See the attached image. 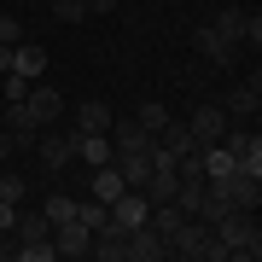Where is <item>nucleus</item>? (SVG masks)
I'll return each mask as SVG.
<instances>
[{
  "instance_id": "nucleus-1",
  "label": "nucleus",
  "mask_w": 262,
  "mask_h": 262,
  "mask_svg": "<svg viewBox=\"0 0 262 262\" xmlns=\"http://www.w3.org/2000/svg\"><path fill=\"white\" fill-rule=\"evenodd\" d=\"M215 239L227 245L233 262H256L262 256V222H256V210H227L222 222H215Z\"/></svg>"
},
{
  "instance_id": "nucleus-2",
  "label": "nucleus",
  "mask_w": 262,
  "mask_h": 262,
  "mask_svg": "<svg viewBox=\"0 0 262 262\" xmlns=\"http://www.w3.org/2000/svg\"><path fill=\"white\" fill-rule=\"evenodd\" d=\"M215 146L233 151V169H251V175H262V134H256V122H227V134H222Z\"/></svg>"
},
{
  "instance_id": "nucleus-3",
  "label": "nucleus",
  "mask_w": 262,
  "mask_h": 262,
  "mask_svg": "<svg viewBox=\"0 0 262 262\" xmlns=\"http://www.w3.org/2000/svg\"><path fill=\"white\" fill-rule=\"evenodd\" d=\"M29 151L41 158V169H47V175H58V169H64V163L76 158V128H70V134H53V128H41Z\"/></svg>"
},
{
  "instance_id": "nucleus-4",
  "label": "nucleus",
  "mask_w": 262,
  "mask_h": 262,
  "mask_svg": "<svg viewBox=\"0 0 262 262\" xmlns=\"http://www.w3.org/2000/svg\"><path fill=\"white\" fill-rule=\"evenodd\" d=\"M122 245H128V262H158V256H169V239H163L151 222L128 227V233H122Z\"/></svg>"
},
{
  "instance_id": "nucleus-5",
  "label": "nucleus",
  "mask_w": 262,
  "mask_h": 262,
  "mask_svg": "<svg viewBox=\"0 0 262 262\" xmlns=\"http://www.w3.org/2000/svg\"><path fill=\"white\" fill-rule=\"evenodd\" d=\"M24 105H29V117H35L41 128H53V122L64 117V94H58V88H47V82H29Z\"/></svg>"
},
{
  "instance_id": "nucleus-6",
  "label": "nucleus",
  "mask_w": 262,
  "mask_h": 262,
  "mask_svg": "<svg viewBox=\"0 0 262 262\" xmlns=\"http://www.w3.org/2000/svg\"><path fill=\"white\" fill-rule=\"evenodd\" d=\"M192 47H198V58H204V64H233V58H239V47H233V41H227L215 24H198Z\"/></svg>"
},
{
  "instance_id": "nucleus-7",
  "label": "nucleus",
  "mask_w": 262,
  "mask_h": 262,
  "mask_svg": "<svg viewBox=\"0 0 262 262\" xmlns=\"http://www.w3.org/2000/svg\"><path fill=\"white\" fill-rule=\"evenodd\" d=\"M0 128H12V140H18V151H29V146H35V134H41V122L29 117V105L18 99V105H0Z\"/></svg>"
},
{
  "instance_id": "nucleus-8",
  "label": "nucleus",
  "mask_w": 262,
  "mask_h": 262,
  "mask_svg": "<svg viewBox=\"0 0 262 262\" xmlns=\"http://www.w3.org/2000/svg\"><path fill=\"white\" fill-rule=\"evenodd\" d=\"M187 128H192V140H198V146H215V140L227 134V111H222V105H198Z\"/></svg>"
},
{
  "instance_id": "nucleus-9",
  "label": "nucleus",
  "mask_w": 262,
  "mask_h": 262,
  "mask_svg": "<svg viewBox=\"0 0 262 262\" xmlns=\"http://www.w3.org/2000/svg\"><path fill=\"white\" fill-rule=\"evenodd\" d=\"M88 251H94V233L82 222H58L53 227V256H88Z\"/></svg>"
},
{
  "instance_id": "nucleus-10",
  "label": "nucleus",
  "mask_w": 262,
  "mask_h": 262,
  "mask_svg": "<svg viewBox=\"0 0 262 262\" xmlns=\"http://www.w3.org/2000/svg\"><path fill=\"white\" fill-rule=\"evenodd\" d=\"M227 181V198H233V210H256L262 204V175H251V169H233Z\"/></svg>"
},
{
  "instance_id": "nucleus-11",
  "label": "nucleus",
  "mask_w": 262,
  "mask_h": 262,
  "mask_svg": "<svg viewBox=\"0 0 262 262\" xmlns=\"http://www.w3.org/2000/svg\"><path fill=\"white\" fill-rule=\"evenodd\" d=\"M12 70H18L24 82H41V76H47V47H41V41H18V47H12Z\"/></svg>"
},
{
  "instance_id": "nucleus-12",
  "label": "nucleus",
  "mask_w": 262,
  "mask_h": 262,
  "mask_svg": "<svg viewBox=\"0 0 262 262\" xmlns=\"http://www.w3.org/2000/svg\"><path fill=\"white\" fill-rule=\"evenodd\" d=\"M222 111H227V122H256V111H262V88H233V94L222 99Z\"/></svg>"
},
{
  "instance_id": "nucleus-13",
  "label": "nucleus",
  "mask_w": 262,
  "mask_h": 262,
  "mask_svg": "<svg viewBox=\"0 0 262 262\" xmlns=\"http://www.w3.org/2000/svg\"><path fill=\"white\" fill-rule=\"evenodd\" d=\"M76 134H111V105L105 99H82L76 105Z\"/></svg>"
},
{
  "instance_id": "nucleus-14",
  "label": "nucleus",
  "mask_w": 262,
  "mask_h": 262,
  "mask_svg": "<svg viewBox=\"0 0 262 262\" xmlns=\"http://www.w3.org/2000/svg\"><path fill=\"white\" fill-rule=\"evenodd\" d=\"M76 158H82L88 169L111 163V158H117V151H111V134H76Z\"/></svg>"
},
{
  "instance_id": "nucleus-15",
  "label": "nucleus",
  "mask_w": 262,
  "mask_h": 262,
  "mask_svg": "<svg viewBox=\"0 0 262 262\" xmlns=\"http://www.w3.org/2000/svg\"><path fill=\"white\" fill-rule=\"evenodd\" d=\"M117 192H128V181H122V169H117V163H99V169H94V192H88V198H99V204H111Z\"/></svg>"
},
{
  "instance_id": "nucleus-16",
  "label": "nucleus",
  "mask_w": 262,
  "mask_h": 262,
  "mask_svg": "<svg viewBox=\"0 0 262 262\" xmlns=\"http://www.w3.org/2000/svg\"><path fill=\"white\" fill-rule=\"evenodd\" d=\"M146 146H151V134H146L134 117H128V122H111V151H146Z\"/></svg>"
},
{
  "instance_id": "nucleus-17",
  "label": "nucleus",
  "mask_w": 262,
  "mask_h": 262,
  "mask_svg": "<svg viewBox=\"0 0 262 262\" xmlns=\"http://www.w3.org/2000/svg\"><path fill=\"white\" fill-rule=\"evenodd\" d=\"M12 233H18V245H41V239H53V222L47 215H18V222H12Z\"/></svg>"
},
{
  "instance_id": "nucleus-18",
  "label": "nucleus",
  "mask_w": 262,
  "mask_h": 262,
  "mask_svg": "<svg viewBox=\"0 0 262 262\" xmlns=\"http://www.w3.org/2000/svg\"><path fill=\"white\" fill-rule=\"evenodd\" d=\"M158 146L169 151V158H187V151H192L198 140H192V128H187V122H169V128L158 134Z\"/></svg>"
},
{
  "instance_id": "nucleus-19",
  "label": "nucleus",
  "mask_w": 262,
  "mask_h": 262,
  "mask_svg": "<svg viewBox=\"0 0 262 262\" xmlns=\"http://www.w3.org/2000/svg\"><path fill=\"white\" fill-rule=\"evenodd\" d=\"M134 122H140V128L151 134V140H158V134H163V128H169V122H175V117H169V105H158V99H146L140 111H134Z\"/></svg>"
},
{
  "instance_id": "nucleus-20",
  "label": "nucleus",
  "mask_w": 262,
  "mask_h": 262,
  "mask_svg": "<svg viewBox=\"0 0 262 262\" xmlns=\"http://www.w3.org/2000/svg\"><path fill=\"white\" fill-rule=\"evenodd\" d=\"M41 215L58 227V222H76V198H64V192H47L41 198Z\"/></svg>"
},
{
  "instance_id": "nucleus-21",
  "label": "nucleus",
  "mask_w": 262,
  "mask_h": 262,
  "mask_svg": "<svg viewBox=\"0 0 262 262\" xmlns=\"http://www.w3.org/2000/svg\"><path fill=\"white\" fill-rule=\"evenodd\" d=\"M53 18L58 24H82L88 18V0H53Z\"/></svg>"
},
{
  "instance_id": "nucleus-22",
  "label": "nucleus",
  "mask_w": 262,
  "mask_h": 262,
  "mask_svg": "<svg viewBox=\"0 0 262 262\" xmlns=\"http://www.w3.org/2000/svg\"><path fill=\"white\" fill-rule=\"evenodd\" d=\"M18 262H58V256H53V239H41V245H18Z\"/></svg>"
},
{
  "instance_id": "nucleus-23",
  "label": "nucleus",
  "mask_w": 262,
  "mask_h": 262,
  "mask_svg": "<svg viewBox=\"0 0 262 262\" xmlns=\"http://www.w3.org/2000/svg\"><path fill=\"white\" fill-rule=\"evenodd\" d=\"M0 41H6V47H18V41H24V24L12 18V12H0Z\"/></svg>"
},
{
  "instance_id": "nucleus-24",
  "label": "nucleus",
  "mask_w": 262,
  "mask_h": 262,
  "mask_svg": "<svg viewBox=\"0 0 262 262\" xmlns=\"http://www.w3.org/2000/svg\"><path fill=\"white\" fill-rule=\"evenodd\" d=\"M12 222H18V204H6V198H0V233H12Z\"/></svg>"
},
{
  "instance_id": "nucleus-25",
  "label": "nucleus",
  "mask_w": 262,
  "mask_h": 262,
  "mask_svg": "<svg viewBox=\"0 0 262 262\" xmlns=\"http://www.w3.org/2000/svg\"><path fill=\"white\" fill-rule=\"evenodd\" d=\"M12 151H18V140H12V128H0V163H6Z\"/></svg>"
},
{
  "instance_id": "nucleus-26",
  "label": "nucleus",
  "mask_w": 262,
  "mask_h": 262,
  "mask_svg": "<svg viewBox=\"0 0 262 262\" xmlns=\"http://www.w3.org/2000/svg\"><path fill=\"white\" fill-rule=\"evenodd\" d=\"M94 12H117V0H88V18H94Z\"/></svg>"
},
{
  "instance_id": "nucleus-27",
  "label": "nucleus",
  "mask_w": 262,
  "mask_h": 262,
  "mask_svg": "<svg viewBox=\"0 0 262 262\" xmlns=\"http://www.w3.org/2000/svg\"><path fill=\"white\" fill-rule=\"evenodd\" d=\"M6 70H12V47L0 41V76H6Z\"/></svg>"
},
{
  "instance_id": "nucleus-28",
  "label": "nucleus",
  "mask_w": 262,
  "mask_h": 262,
  "mask_svg": "<svg viewBox=\"0 0 262 262\" xmlns=\"http://www.w3.org/2000/svg\"><path fill=\"white\" fill-rule=\"evenodd\" d=\"M0 105H6V99H0Z\"/></svg>"
}]
</instances>
